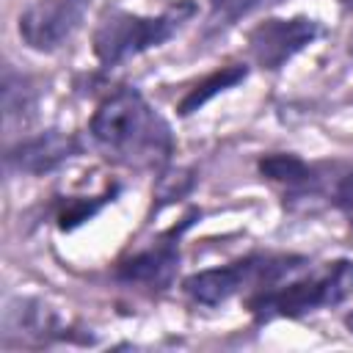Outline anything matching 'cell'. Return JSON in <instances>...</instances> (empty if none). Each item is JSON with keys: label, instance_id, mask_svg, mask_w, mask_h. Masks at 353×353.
<instances>
[{"label": "cell", "instance_id": "obj_1", "mask_svg": "<svg viewBox=\"0 0 353 353\" xmlns=\"http://www.w3.org/2000/svg\"><path fill=\"white\" fill-rule=\"evenodd\" d=\"M91 138L113 163L138 171L160 168L174 152L168 121L135 88L102 99L91 119Z\"/></svg>", "mask_w": 353, "mask_h": 353}, {"label": "cell", "instance_id": "obj_2", "mask_svg": "<svg viewBox=\"0 0 353 353\" xmlns=\"http://www.w3.org/2000/svg\"><path fill=\"white\" fill-rule=\"evenodd\" d=\"M196 6L190 0H182L171 8H165L157 17H138V14H110L99 22L94 30V55L105 66L124 63L152 47H160L165 39H171L179 25L193 17Z\"/></svg>", "mask_w": 353, "mask_h": 353}, {"label": "cell", "instance_id": "obj_3", "mask_svg": "<svg viewBox=\"0 0 353 353\" xmlns=\"http://www.w3.org/2000/svg\"><path fill=\"white\" fill-rule=\"evenodd\" d=\"M347 295H353V262L336 259L325 270L292 281L287 287L273 284L268 290H259L248 298L251 312L256 320H273V317H301L306 312L336 306Z\"/></svg>", "mask_w": 353, "mask_h": 353}, {"label": "cell", "instance_id": "obj_4", "mask_svg": "<svg viewBox=\"0 0 353 353\" xmlns=\"http://www.w3.org/2000/svg\"><path fill=\"white\" fill-rule=\"evenodd\" d=\"M301 265H303V259H298V256H245V259H237L223 268H210V270L193 273L190 279H185V292L196 303L218 306L248 287H254L256 292L268 290V287L279 284L284 276L295 273Z\"/></svg>", "mask_w": 353, "mask_h": 353}, {"label": "cell", "instance_id": "obj_5", "mask_svg": "<svg viewBox=\"0 0 353 353\" xmlns=\"http://www.w3.org/2000/svg\"><path fill=\"white\" fill-rule=\"evenodd\" d=\"M317 36H320V25L314 19H306V17L268 19L251 30L248 47H251L254 61L262 69H281Z\"/></svg>", "mask_w": 353, "mask_h": 353}, {"label": "cell", "instance_id": "obj_6", "mask_svg": "<svg viewBox=\"0 0 353 353\" xmlns=\"http://www.w3.org/2000/svg\"><path fill=\"white\" fill-rule=\"evenodd\" d=\"M91 0H36L19 17V33L33 50L61 47L83 22Z\"/></svg>", "mask_w": 353, "mask_h": 353}, {"label": "cell", "instance_id": "obj_7", "mask_svg": "<svg viewBox=\"0 0 353 353\" xmlns=\"http://www.w3.org/2000/svg\"><path fill=\"white\" fill-rule=\"evenodd\" d=\"M77 141L61 130H47L19 141L6 154V165L14 174H50L77 154Z\"/></svg>", "mask_w": 353, "mask_h": 353}, {"label": "cell", "instance_id": "obj_8", "mask_svg": "<svg viewBox=\"0 0 353 353\" xmlns=\"http://www.w3.org/2000/svg\"><path fill=\"white\" fill-rule=\"evenodd\" d=\"M58 334V317L33 298H14L3 312V345H44Z\"/></svg>", "mask_w": 353, "mask_h": 353}, {"label": "cell", "instance_id": "obj_9", "mask_svg": "<svg viewBox=\"0 0 353 353\" xmlns=\"http://www.w3.org/2000/svg\"><path fill=\"white\" fill-rule=\"evenodd\" d=\"M179 268V248L174 240H160L157 245L130 256L119 268V279L127 284H141L152 290H163L174 281Z\"/></svg>", "mask_w": 353, "mask_h": 353}, {"label": "cell", "instance_id": "obj_10", "mask_svg": "<svg viewBox=\"0 0 353 353\" xmlns=\"http://www.w3.org/2000/svg\"><path fill=\"white\" fill-rule=\"evenodd\" d=\"M36 99H39V94H36L33 83L25 74L6 66V72H3V116H6V124H14V121L25 124L36 110Z\"/></svg>", "mask_w": 353, "mask_h": 353}, {"label": "cell", "instance_id": "obj_11", "mask_svg": "<svg viewBox=\"0 0 353 353\" xmlns=\"http://www.w3.org/2000/svg\"><path fill=\"white\" fill-rule=\"evenodd\" d=\"M245 74H248V69L245 66H240V63H234V66H223V69H218V72H212V74H207L201 83H196L190 91H188V97L179 102V113L182 116H188V113H193V110H199L204 102H210L212 97H218L221 91H226V88H232V85H237L240 80H245Z\"/></svg>", "mask_w": 353, "mask_h": 353}, {"label": "cell", "instance_id": "obj_12", "mask_svg": "<svg viewBox=\"0 0 353 353\" xmlns=\"http://www.w3.org/2000/svg\"><path fill=\"white\" fill-rule=\"evenodd\" d=\"M259 171L273 179V182H281L287 188H298V185H309L314 176H312V168L295 157V154H268L259 160Z\"/></svg>", "mask_w": 353, "mask_h": 353}, {"label": "cell", "instance_id": "obj_13", "mask_svg": "<svg viewBox=\"0 0 353 353\" xmlns=\"http://www.w3.org/2000/svg\"><path fill=\"white\" fill-rule=\"evenodd\" d=\"M262 3H268V0H210L212 11L221 14V17H226V19H234L240 14H248L256 6H262Z\"/></svg>", "mask_w": 353, "mask_h": 353}, {"label": "cell", "instance_id": "obj_14", "mask_svg": "<svg viewBox=\"0 0 353 353\" xmlns=\"http://www.w3.org/2000/svg\"><path fill=\"white\" fill-rule=\"evenodd\" d=\"M336 207L350 218V223H353V171L347 174V176H342V182L336 185Z\"/></svg>", "mask_w": 353, "mask_h": 353}, {"label": "cell", "instance_id": "obj_15", "mask_svg": "<svg viewBox=\"0 0 353 353\" xmlns=\"http://www.w3.org/2000/svg\"><path fill=\"white\" fill-rule=\"evenodd\" d=\"M342 6H345L347 11H353V0H342Z\"/></svg>", "mask_w": 353, "mask_h": 353}]
</instances>
